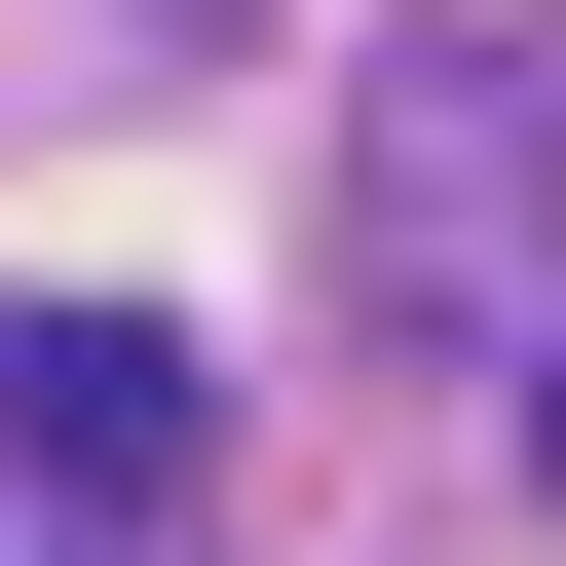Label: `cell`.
Masks as SVG:
<instances>
[{
    "label": "cell",
    "instance_id": "1",
    "mask_svg": "<svg viewBox=\"0 0 566 566\" xmlns=\"http://www.w3.org/2000/svg\"><path fill=\"white\" fill-rule=\"evenodd\" d=\"M340 340H566V39H416L340 151Z\"/></svg>",
    "mask_w": 566,
    "mask_h": 566
},
{
    "label": "cell",
    "instance_id": "2",
    "mask_svg": "<svg viewBox=\"0 0 566 566\" xmlns=\"http://www.w3.org/2000/svg\"><path fill=\"white\" fill-rule=\"evenodd\" d=\"M0 453H39L76 528H189V340L151 303H0Z\"/></svg>",
    "mask_w": 566,
    "mask_h": 566
},
{
    "label": "cell",
    "instance_id": "3",
    "mask_svg": "<svg viewBox=\"0 0 566 566\" xmlns=\"http://www.w3.org/2000/svg\"><path fill=\"white\" fill-rule=\"evenodd\" d=\"M528 453H566V340H528Z\"/></svg>",
    "mask_w": 566,
    "mask_h": 566
}]
</instances>
